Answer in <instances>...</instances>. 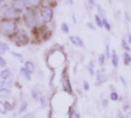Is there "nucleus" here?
Instances as JSON below:
<instances>
[{
  "mask_svg": "<svg viewBox=\"0 0 131 118\" xmlns=\"http://www.w3.org/2000/svg\"><path fill=\"white\" fill-rule=\"evenodd\" d=\"M0 30L5 34H14L17 31V24L12 20H2L0 22Z\"/></svg>",
  "mask_w": 131,
  "mask_h": 118,
  "instance_id": "1",
  "label": "nucleus"
},
{
  "mask_svg": "<svg viewBox=\"0 0 131 118\" xmlns=\"http://www.w3.org/2000/svg\"><path fill=\"white\" fill-rule=\"evenodd\" d=\"M24 23L28 28H34L37 25V14L31 9H28L24 13Z\"/></svg>",
  "mask_w": 131,
  "mask_h": 118,
  "instance_id": "2",
  "label": "nucleus"
},
{
  "mask_svg": "<svg viewBox=\"0 0 131 118\" xmlns=\"http://www.w3.org/2000/svg\"><path fill=\"white\" fill-rule=\"evenodd\" d=\"M53 8L50 6H41L40 7V16L41 20L45 23H48L53 20Z\"/></svg>",
  "mask_w": 131,
  "mask_h": 118,
  "instance_id": "3",
  "label": "nucleus"
},
{
  "mask_svg": "<svg viewBox=\"0 0 131 118\" xmlns=\"http://www.w3.org/2000/svg\"><path fill=\"white\" fill-rule=\"evenodd\" d=\"M61 85H62V88L67 94L71 95L72 94V87H71V82H70V78L69 75H68L67 70L63 71V75H62L61 78Z\"/></svg>",
  "mask_w": 131,
  "mask_h": 118,
  "instance_id": "4",
  "label": "nucleus"
},
{
  "mask_svg": "<svg viewBox=\"0 0 131 118\" xmlns=\"http://www.w3.org/2000/svg\"><path fill=\"white\" fill-rule=\"evenodd\" d=\"M95 80H97V84L99 85L105 84L108 80V76L102 69H100V70H97V72H95Z\"/></svg>",
  "mask_w": 131,
  "mask_h": 118,
  "instance_id": "5",
  "label": "nucleus"
},
{
  "mask_svg": "<svg viewBox=\"0 0 131 118\" xmlns=\"http://www.w3.org/2000/svg\"><path fill=\"white\" fill-rule=\"evenodd\" d=\"M69 40H70V43H71L74 46H76V47H81V48L85 47V44H84L83 39L78 36H70Z\"/></svg>",
  "mask_w": 131,
  "mask_h": 118,
  "instance_id": "6",
  "label": "nucleus"
},
{
  "mask_svg": "<svg viewBox=\"0 0 131 118\" xmlns=\"http://www.w3.org/2000/svg\"><path fill=\"white\" fill-rule=\"evenodd\" d=\"M12 7H13L17 13H21V11L25 8V0H13Z\"/></svg>",
  "mask_w": 131,
  "mask_h": 118,
  "instance_id": "7",
  "label": "nucleus"
},
{
  "mask_svg": "<svg viewBox=\"0 0 131 118\" xmlns=\"http://www.w3.org/2000/svg\"><path fill=\"white\" fill-rule=\"evenodd\" d=\"M16 13H17V11H16L13 7H6V8L2 9V15L6 16V17H15Z\"/></svg>",
  "mask_w": 131,
  "mask_h": 118,
  "instance_id": "8",
  "label": "nucleus"
},
{
  "mask_svg": "<svg viewBox=\"0 0 131 118\" xmlns=\"http://www.w3.org/2000/svg\"><path fill=\"white\" fill-rule=\"evenodd\" d=\"M111 62H112V65H113L114 68H117V67H118V62H120V57H118V55H117V53H116V50H112Z\"/></svg>",
  "mask_w": 131,
  "mask_h": 118,
  "instance_id": "9",
  "label": "nucleus"
},
{
  "mask_svg": "<svg viewBox=\"0 0 131 118\" xmlns=\"http://www.w3.org/2000/svg\"><path fill=\"white\" fill-rule=\"evenodd\" d=\"M68 117L69 118H81L79 112L77 111V109L74 106H71V107L69 108V110H68Z\"/></svg>",
  "mask_w": 131,
  "mask_h": 118,
  "instance_id": "10",
  "label": "nucleus"
},
{
  "mask_svg": "<svg viewBox=\"0 0 131 118\" xmlns=\"http://www.w3.org/2000/svg\"><path fill=\"white\" fill-rule=\"evenodd\" d=\"M10 109H12V107L8 102H2V101H0V114H6V112Z\"/></svg>",
  "mask_w": 131,
  "mask_h": 118,
  "instance_id": "11",
  "label": "nucleus"
},
{
  "mask_svg": "<svg viewBox=\"0 0 131 118\" xmlns=\"http://www.w3.org/2000/svg\"><path fill=\"white\" fill-rule=\"evenodd\" d=\"M0 77L2 78V80H7L12 77V71L9 69H4V70L0 72Z\"/></svg>",
  "mask_w": 131,
  "mask_h": 118,
  "instance_id": "12",
  "label": "nucleus"
},
{
  "mask_svg": "<svg viewBox=\"0 0 131 118\" xmlns=\"http://www.w3.org/2000/svg\"><path fill=\"white\" fill-rule=\"evenodd\" d=\"M88 70H89V73H90L91 76H95V67H94V61H92L91 60L90 62H89L88 64Z\"/></svg>",
  "mask_w": 131,
  "mask_h": 118,
  "instance_id": "13",
  "label": "nucleus"
},
{
  "mask_svg": "<svg viewBox=\"0 0 131 118\" xmlns=\"http://www.w3.org/2000/svg\"><path fill=\"white\" fill-rule=\"evenodd\" d=\"M121 46H122V48L124 49V52L130 53V50H131V46L129 45V43L127 41V39H125V38H122V40H121Z\"/></svg>",
  "mask_w": 131,
  "mask_h": 118,
  "instance_id": "14",
  "label": "nucleus"
},
{
  "mask_svg": "<svg viewBox=\"0 0 131 118\" xmlns=\"http://www.w3.org/2000/svg\"><path fill=\"white\" fill-rule=\"evenodd\" d=\"M95 8H97L98 15H99L100 17H101V18H105V17H106V11H105V9L102 8V6H101V5L97 4V5H95Z\"/></svg>",
  "mask_w": 131,
  "mask_h": 118,
  "instance_id": "15",
  "label": "nucleus"
},
{
  "mask_svg": "<svg viewBox=\"0 0 131 118\" xmlns=\"http://www.w3.org/2000/svg\"><path fill=\"white\" fill-rule=\"evenodd\" d=\"M123 63H124L125 65L131 64V54L130 53H128V52L123 53Z\"/></svg>",
  "mask_w": 131,
  "mask_h": 118,
  "instance_id": "16",
  "label": "nucleus"
},
{
  "mask_svg": "<svg viewBox=\"0 0 131 118\" xmlns=\"http://www.w3.org/2000/svg\"><path fill=\"white\" fill-rule=\"evenodd\" d=\"M24 68L27 69V70L29 71L30 73H32V72L35 71V64H34V62H31V61H27V62H25Z\"/></svg>",
  "mask_w": 131,
  "mask_h": 118,
  "instance_id": "17",
  "label": "nucleus"
},
{
  "mask_svg": "<svg viewBox=\"0 0 131 118\" xmlns=\"http://www.w3.org/2000/svg\"><path fill=\"white\" fill-rule=\"evenodd\" d=\"M18 40H20V43H18V45H25V44L28 43V37L25 36L24 33H20L18 34Z\"/></svg>",
  "mask_w": 131,
  "mask_h": 118,
  "instance_id": "18",
  "label": "nucleus"
},
{
  "mask_svg": "<svg viewBox=\"0 0 131 118\" xmlns=\"http://www.w3.org/2000/svg\"><path fill=\"white\" fill-rule=\"evenodd\" d=\"M10 96V91L7 88H4V89H0V98L1 99H6V98H9Z\"/></svg>",
  "mask_w": 131,
  "mask_h": 118,
  "instance_id": "19",
  "label": "nucleus"
},
{
  "mask_svg": "<svg viewBox=\"0 0 131 118\" xmlns=\"http://www.w3.org/2000/svg\"><path fill=\"white\" fill-rule=\"evenodd\" d=\"M9 50V46L7 45L6 43H2V41H0V54H2V53H6Z\"/></svg>",
  "mask_w": 131,
  "mask_h": 118,
  "instance_id": "20",
  "label": "nucleus"
},
{
  "mask_svg": "<svg viewBox=\"0 0 131 118\" xmlns=\"http://www.w3.org/2000/svg\"><path fill=\"white\" fill-rule=\"evenodd\" d=\"M21 73L24 76V78H25L27 80H30V79H31V73H30L29 71H28L27 69L24 68V67H23V68H21Z\"/></svg>",
  "mask_w": 131,
  "mask_h": 118,
  "instance_id": "21",
  "label": "nucleus"
},
{
  "mask_svg": "<svg viewBox=\"0 0 131 118\" xmlns=\"http://www.w3.org/2000/svg\"><path fill=\"white\" fill-rule=\"evenodd\" d=\"M39 102H40V108H46L47 107V99H46V96L44 95H40L39 96Z\"/></svg>",
  "mask_w": 131,
  "mask_h": 118,
  "instance_id": "22",
  "label": "nucleus"
},
{
  "mask_svg": "<svg viewBox=\"0 0 131 118\" xmlns=\"http://www.w3.org/2000/svg\"><path fill=\"white\" fill-rule=\"evenodd\" d=\"M102 25H104V28H105V30H106V31H111V30H112L111 23L108 22V20H107L106 17L102 18Z\"/></svg>",
  "mask_w": 131,
  "mask_h": 118,
  "instance_id": "23",
  "label": "nucleus"
},
{
  "mask_svg": "<svg viewBox=\"0 0 131 118\" xmlns=\"http://www.w3.org/2000/svg\"><path fill=\"white\" fill-rule=\"evenodd\" d=\"M40 1L41 0H27V4L30 7H38L40 5Z\"/></svg>",
  "mask_w": 131,
  "mask_h": 118,
  "instance_id": "24",
  "label": "nucleus"
},
{
  "mask_svg": "<svg viewBox=\"0 0 131 118\" xmlns=\"http://www.w3.org/2000/svg\"><path fill=\"white\" fill-rule=\"evenodd\" d=\"M106 60H107V57H106V55L102 53V54H100L99 55V57H98V63H99V65H105V62H106Z\"/></svg>",
  "mask_w": 131,
  "mask_h": 118,
  "instance_id": "25",
  "label": "nucleus"
},
{
  "mask_svg": "<svg viewBox=\"0 0 131 118\" xmlns=\"http://www.w3.org/2000/svg\"><path fill=\"white\" fill-rule=\"evenodd\" d=\"M94 22H95V24H97V27H99V28H104V25H102V18L100 17L99 15H94Z\"/></svg>",
  "mask_w": 131,
  "mask_h": 118,
  "instance_id": "26",
  "label": "nucleus"
},
{
  "mask_svg": "<svg viewBox=\"0 0 131 118\" xmlns=\"http://www.w3.org/2000/svg\"><path fill=\"white\" fill-rule=\"evenodd\" d=\"M105 55H106V57L107 59H109L111 60V56H112V53H111V47H109V44L107 43L106 44V46H105V53H104Z\"/></svg>",
  "mask_w": 131,
  "mask_h": 118,
  "instance_id": "27",
  "label": "nucleus"
},
{
  "mask_svg": "<svg viewBox=\"0 0 131 118\" xmlns=\"http://www.w3.org/2000/svg\"><path fill=\"white\" fill-rule=\"evenodd\" d=\"M109 99H111V101H118L120 96H118L117 92L113 91V92H111V94H109Z\"/></svg>",
  "mask_w": 131,
  "mask_h": 118,
  "instance_id": "28",
  "label": "nucleus"
},
{
  "mask_svg": "<svg viewBox=\"0 0 131 118\" xmlns=\"http://www.w3.org/2000/svg\"><path fill=\"white\" fill-rule=\"evenodd\" d=\"M61 30L63 33H68L69 32V25L67 24V23H62L61 24Z\"/></svg>",
  "mask_w": 131,
  "mask_h": 118,
  "instance_id": "29",
  "label": "nucleus"
},
{
  "mask_svg": "<svg viewBox=\"0 0 131 118\" xmlns=\"http://www.w3.org/2000/svg\"><path fill=\"white\" fill-rule=\"evenodd\" d=\"M27 107H28V103L25 102V101H23L22 104H21V107H20V110H18V112H21V114H22V112H24V110L27 109Z\"/></svg>",
  "mask_w": 131,
  "mask_h": 118,
  "instance_id": "30",
  "label": "nucleus"
},
{
  "mask_svg": "<svg viewBox=\"0 0 131 118\" xmlns=\"http://www.w3.org/2000/svg\"><path fill=\"white\" fill-rule=\"evenodd\" d=\"M83 88H84V91H86V92L90 89V84H89L88 80H83Z\"/></svg>",
  "mask_w": 131,
  "mask_h": 118,
  "instance_id": "31",
  "label": "nucleus"
},
{
  "mask_svg": "<svg viewBox=\"0 0 131 118\" xmlns=\"http://www.w3.org/2000/svg\"><path fill=\"white\" fill-rule=\"evenodd\" d=\"M0 67H2V68L7 67V62H6V60H5L4 57L1 56V54H0Z\"/></svg>",
  "mask_w": 131,
  "mask_h": 118,
  "instance_id": "32",
  "label": "nucleus"
},
{
  "mask_svg": "<svg viewBox=\"0 0 131 118\" xmlns=\"http://www.w3.org/2000/svg\"><path fill=\"white\" fill-rule=\"evenodd\" d=\"M120 82L122 83V85L125 87V88H128V83H127V80H125V78L123 77V76H120Z\"/></svg>",
  "mask_w": 131,
  "mask_h": 118,
  "instance_id": "33",
  "label": "nucleus"
},
{
  "mask_svg": "<svg viewBox=\"0 0 131 118\" xmlns=\"http://www.w3.org/2000/svg\"><path fill=\"white\" fill-rule=\"evenodd\" d=\"M116 118H125V114L122 110H118V111L116 112Z\"/></svg>",
  "mask_w": 131,
  "mask_h": 118,
  "instance_id": "34",
  "label": "nucleus"
},
{
  "mask_svg": "<svg viewBox=\"0 0 131 118\" xmlns=\"http://www.w3.org/2000/svg\"><path fill=\"white\" fill-rule=\"evenodd\" d=\"M12 54H13L14 56H16V57H17V59L20 60L21 62L23 61V56H22V55H21V54H18V53H16V52H12Z\"/></svg>",
  "mask_w": 131,
  "mask_h": 118,
  "instance_id": "35",
  "label": "nucleus"
},
{
  "mask_svg": "<svg viewBox=\"0 0 131 118\" xmlns=\"http://www.w3.org/2000/svg\"><path fill=\"white\" fill-rule=\"evenodd\" d=\"M86 27H88L90 30H95V25L93 24V23H91V22H88V23H86Z\"/></svg>",
  "mask_w": 131,
  "mask_h": 118,
  "instance_id": "36",
  "label": "nucleus"
},
{
  "mask_svg": "<svg viewBox=\"0 0 131 118\" xmlns=\"http://www.w3.org/2000/svg\"><path fill=\"white\" fill-rule=\"evenodd\" d=\"M6 85H7L6 80H1V82H0V89H4L5 87H6Z\"/></svg>",
  "mask_w": 131,
  "mask_h": 118,
  "instance_id": "37",
  "label": "nucleus"
},
{
  "mask_svg": "<svg viewBox=\"0 0 131 118\" xmlns=\"http://www.w3.org/2000/svg\"><path fill=\"white\" fill-rule=\"evenodd\" d=\"M101 104L104 108H107L108 107V100H106V99H104V100L101 101Z\"/></svg>",
  "mask_w": 131,
  "mask_h": 118,
  "instance_id": "38",
  "label": "nucleus"
},
{
  "mask_svg": "<svg viewBox=\"0 0 131 118\" xmlns=\"http://www.w3.org/2000/svg\"><path fill=\"white\" fill-rule=\"evenodd\" d=\"M124 17H125V20H127V22H130L131 21V17H130V15H129L128 11H124Z\"/></svg>",
  "mask_w": 131,
  "mask_h": 118,
  "instance_id": "39",
  "label": "nucleus"
},
{
  "mask_svg": "<svg viewBox=\"0 0 131 118\" xmlns=\"http://www.w3.org/2000/svg\"><path fill=\"white\" fill-rule=\"evenodd\" d=\"M127 41L129 43V45L131 46V32H128V33H127Z\"/></svg>",
  "mask_w": 131,
  "mask_h": 118,
  "instance_id": "40",
  "label": "nucleus"
},
{
  "mask_svg": "<svg viewBox=\"0 0 131 118\" xmlns=\"http://www.w3.org/2000/svg\"><path fill=\"white\" fill-rule=\"evenodd\" d=\"M22 118H35V114H32V112H30V114H27L24 115Z\"/></svg>",
  "mask_w": 131,
  "mask_h": 118,
  "instance_id": "41",
  "label": "nucleus"
},
{
  "mask_svg": "<svg viewBox=\"0 0 131 118\" xmlns=\"http://www.w3.org/2000/svg\"><path fill=\"white\" fill-rule=\"evenodd\" d=\"M88 2H89V5H90L91 7H93V6H95V0H88Z\"/></svg>",
  "mask_w": 131,
  "mask_h": 118,
  "instance_id": "42",
  "label": "nucleus"
},
{
  "mask_svg": "<svg viewBox=\"0 0 131 118\" xmlns=\"http://www.w3.org/2000/svg\"><path fill=\"white\" fill-rule=\"evenodd\" d=\"M125 118H131V110L125 112Z\"/></svg>",
  "mask_w": 131,
  "mask_h": 118,
  "instance_id": "43",
  "label": "nucleus"
},
{
  "mask_svg": "<svg viewBox=\"0 0 131 118\" xmlns=\"http://www.w3.org/2000/svg\"><path fill=\"white\" fill-rule=\"evenodd\" d=\"M72 22H74V24H76L77 21H76V15L75 14H72Z\"/></svg>",
  "mask_w": 131,
  "mask_h": 118,
  "instance_id": "44",
  "label": "nucleus"
},
{
  "mask_svg": "<svg viewBox=\"0 0 131 118\" xmlns=\"http://www.w3.org/2000/svg\"><path fill=\"white\" fill-rule=\"evenodd\" d=\"M67 1H68V4H69V5H72V4H74V0H67Z\"/></svg>",
  "mask_w": 131,
  "mask_h": 118,
  "instance_id": "45",
  "label": "nucleus"
},
{
  "mask_svg": "<svg viewBox=\"0 0 131 118\" xmlns=\"http://www.w3.org/2000/svg\"><path fill=\"white\" fill-rule=\"evenodd\" d=\"M45 1H47V2H52V1H54V0H45Z\"/></svg>",
  "mask_w": 131,
  "mask_h": 118,
  "instance_id": "46",
  "label": "nucleus"
}]
</instances>
